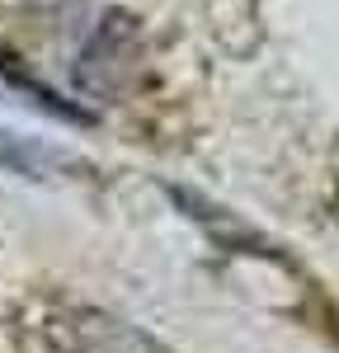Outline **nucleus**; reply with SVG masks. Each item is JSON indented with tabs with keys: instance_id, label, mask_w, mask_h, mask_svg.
Instances as JSON below:
<instances>
[{
	"instance_id": "f03ea898",
	"label": "nucleus",
	"mask_w": 339,
	"mask_h": 353,
	"mask_svg": "<svg viewBox=\"0 0 339 353\" xmlns=\"http://www.w3.org/2000/svg\"><path fill=\"white\" fill-rule=\"evenodd\" d=\"M0 165L24 174V179H61V174H76V161L56 146H43V141H28L19 132H0Z\"/></svg>"
},
{
	"instance_id": "f257e3e1",
	"label": "nucleus",
	"mask_w": 339,
	"mask_h": 353,
	"mask_svg": "<svg viewBox=\"0 0 339 353\" xmlns=\"http://www.w3.org/2000/svg\"><path fill=\"white\" fill-rule=\"evenodd\" d=\"M48 344L56 353H165L137 325L104 311H66L48 321Z\"/></svg>"
}]
</instances>
